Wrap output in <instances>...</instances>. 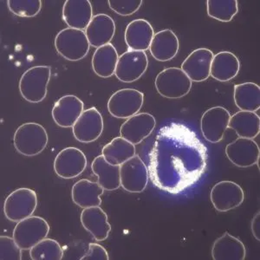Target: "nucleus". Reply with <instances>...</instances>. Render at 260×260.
Masks as SVG:
<instances>
[{"label":"nucleus","instance_id":"nucleus-1","mask_svg":"<svg viewBox=\"0 0 260 260\" xmlns=\"http://www.w3.org/2000/svg\"><path fill=\"white\" fill-rule=\"evenodd\" d=\"M207 148L186 125L172 122L156 135L148 174L154 186L177 194L194 185L207 169Z\"/></svg>","mask_w":260,"mask_h":260},{"label":"nucleus","instance_id":"nucleus-2","mask_svg":"<svg viewBox=\"0 0 260 260\" xmlns=\"http://www.w3.org/2000/svg\"><path fill=\"white\" fill-rule=\"evenodd\" d=\"M48 134L45 127L36 122L21 125L14 134V147L24 156H35L45 150L48 144Z\"/></svg>","mask_w":260,"mask_h":260},{"label":"nucleus","instance_id":"nucleus-3","mask_svg":"<svg viewBox=\"0 0 260 260\" xmlns=\"http://www.w3.org/2000/svg\"><path fill=\"white\" fill-rule=\"evenodd\" d=\"M51 70L46 65L34 66L27 70L19 81V91L24 99L39 104L47 95V88L50 80Z\"/></svg>","mask_w":260,"mask_h":260},{"label":"nucleus","instance_id":"nucleus-4","mask_svg":"<svg viewBox=\"0 0 260 260\" xmlns=\"http://www.w3.org/2000/svg\"><path fill=\"white\" fill-rule=\"evenodd\" d=\"M89 46L85 31L70 27L57 33L55 39L57 53L71 62H77L84 58L89 53Z\"/></svg>","mask_w":260,"mask_h":260},{"label":"nucleus","instance_id":"nucleus-5","mask_svg":"<svg viewBox=\"0 0 260 260\" xmlns=\"http://www.w3.org/2000/svg\"><path fill=\"white\" fill-rule=\"evenodd\" d=\"M155 88L163 98L178 99L187 95L192 81L180 68L171 67L160 71L155 78Z\"/></svg>","mask_w":260,"mask_h":260},{"label":"nucleus","instance_id":"nucleus-6","mask_svg":"<svg viewBox=\"0 0 260 260\" xmlns=\"http://www.w3.org/2000/svg\"><path fill=\"white\" fill-rule=\"evenodd\" d=\"M49 233L50 225L45 219L39 216H30L18 222L12 238L22 250H30L46 239Z\"/></svg>","mask_w":260,"mask_h":260},{"label":"nucleus","instance_id":"nucleus-7","mask_svg":"<svg viewBox=\"0 0 260 260\" xmlns=\"http://www.w3.org/2000/svg\"><path fill=\"white\" fill-rule=\"evenodd\" d=\"M38 207L35 191L30 188H18L8 195L4 204V213L12 222H18L32 216Z\"/></svg>","mask_w":260,"mask_h":260},{"label":"nucleus","instance_id":"nucleus-8","mask_svg":"<svg viewBox=\"0 0 260 260\" xmlns=\"http://www.w3.org/2000/svg\"><path fill=\"white\" fill-rule=\"evenodd\" d=\"M144 103L142 92L122 89L115 92L108 102V110L115 118L127 119L138 114Z\"/></svg>","mask_w":260,"mask_h":260},{"label":"nucleus","instance_id":"nucleus-9","mask_svg":"<svg viewBox=\"0 0 260 260\" xmlns=\"http://www.w3.org/2000/svg\"><path fill=\"white\" fill-rule=\"evenodd\" d=\"M121 186L127 192L140 193L148 186L149 174L145 163L138 155L120 166Z\"/></svg>","mask_w":260,"mask_h":260},{"label":"nucleus","instance_id":"nucleus-10","mask_svg":"<svg viewBox=\"0 0 260 260\" xmlns=\"http://www.w3.org/2000/svg\"><path fill=\"white\" fill-rule=\"evenodd\" d=\"M148 66V56L144 51L127 50L119 56L115 77L122 83H134L144 75Z\"/></svg>","mask_w":260,"mask_h":260},{"label":"nucleus","instance_id":"nucleus-11","mask_svg":"<svg viewBox=\"0 0 260 260\" xmlns=\"http://www.w3.org/2000/svg\"><path fill=\"white\" fill-rule=\"evenodd\" d=\"M211 201L216 210L225 213L240 207L245 200L242 187L234 181L223 180L212 188Z\"/></svg>","mask_w":260,"mask_h":260},{"label":"nucleus","instance_id":"nucleus-12","mask_svg":"<svg viewBox=\"0 0 260 260\" xmlns=\"http://www.w3.org/2000/svg\"><path fill=\"white\" fill-rule=\"evenodd\" d=\"M230 118V113L223 107H213L207 110L201 120V132L205 139L211 143L222 141Z\"/></svg>","mask_w":260,"mask_h":260},{"label":"nucleus","instance_id":"nucleus-13","mask_svg":"<svg viewBox=\"0 0 260 260\" xmlns=\"http://www.w3.org/2000/svg\"><path fill=\"white\" fill-rule=\"evenodd\" d=\"M87 158L77 148H66L60 151L54 160V170L62 179L77 177L85 170Z\"/></svg>","mask_w":260,"mask_h":260},{"label":"nucleus","instance_id":"nucleus-14","mask_svg":"<svg viewBox=\"0 0 260 260\" xmlns=\"http://www.w3.org/2000/svg\"><path fill=\"white\" fill-rule=\"evenodd\" d=\"M225 154L228 160L239 168L258 166L259 147L253 139L239 137L226 146Z\"/></svg>","mask_w":260,"mask_h":260},{"label":"nucleus","instance_id":"nucleus-15","mask_svg":"<svg viewBox=\"0 0 260 260\" xmlns=\"http://www.w3.org/2000/svg\"><path fill=\"white\" fill-rule=\"evenodd\" d=\"M104 119L95 108L84 110L73 126V135L78 142L89 143L96 141L104 131Z\"/></svg>","mask_w":260,"mask_h":260},{"label":"nucleus","instance_id":"nucleus-16","mask_svg":"<svg viewBox=\"0 0 260 260\" xmlns=\"http://www.w3.org/2000/svg\"><path fill=\"white\" fill-rule=\"evenodd\" d=\"M156 126V121L148 113H138L127 119L120 128L121 137L138 145L143 140L150 136Z\"/></svg>","mask_w":260,"mask_h":260},{"label":"nucleus","instance_id":"nucleus-17","mask_svg":"<svg viewBox=\"0 0 260 260\" xmlns=\"http://www.w3.org/2000/svg\"><path fill=\"white\" fill-rule=\"evenodd\" d=\"M213 53L207 48L193 50L181 64V70L189 77L190 80L201 83L210 77L211 64Z\"/></svg>","mask_w":260,"mask_h":260},{"label":"nucleus","instance_id":"nucleus-18","mask_svg":"<svg viewBox=\"0 0 260 260\" xmlns=\"http://www.w3.org/2000/svg\"><path fill=\"white\" fill-rule=\"evenodd\" d=\"M84 104L77 95H66L56 101L52 110V117L62 127H73L82 113Z\"/></svg>","mask_w":260,"mask_h":260},{"label":"nucleus","instance_id":"nucleus-19","mask_svg":"<svg viewBox=\"0 0 260 260\" xmlns=\"http://www.w3.org/2000/svg\"><path fill=\"white\" fill-rule=\"evenodd\" d=\"M93 18L89 0H67L62 7V19L70 28L86 30Z\"/></svg>","mask_w":260,"mask_h":260},{"label":"nucleus","instance_id":"nucleus-20","mask_svg":"<svg viewBox=\"0 0 260 260\" xmlns=\"http://www.w3.org/2000/svg\"><path fill=\"white\" fill-rule=\"evenodd\" d=\"M154 31L146 19H136L127 24L125 30V42L128 50L144 51L149 50Z\"/></svg>","mask_w":260,"mask_h":260},{"label":"nucleus","instance_id":"nucleus-21","mask_svg":"<svg viewBox=\"0 0 260 260\" xmlns=\"http://www.w3.org/2000/svg\"><path fill=\"white\" fill-rule=\"evenodd\" d=\"M115 32V21L107 14H98L92 18L85 30L89 45L102 47L110 44Z\"/></svg>","mask_w":260,"mask_h":260},{"label":"nucleus","instance_id":"nucleus-22","mask_svg":"<svg viewBox=\"0 0 260 260\" xmlns=\"http://www.w3.org/2000/svg\"><path fill=\"white\" fill-rule=\"evenodd\" d=\"M180 48V41L173 30H163L155 33L149 51L154 59L168 62L175 58Z\"/></svg>","mask_w":260,"mask_h":260},{"label":"nucleus","instance_id":"nucleus-23","mask_svg":"<svg viewBox=\"0 0 260 260\" xmlns=\"http://www.w3.org/2000/svg\"><path fill=\"white\" fill-rule=\"evenodd\" d=\"M81 222L84 229L98 241L106 240L111 231L108 216L100 207L84 208L81 213Z\"/></svg>","mask_w":260,"mask_h":260},{"label":"nucleus","instance_id":"nucleus-24","mask_svg":"<svg viewBox=\"0 0 260 260\" xmlns=\"http://www.w3.org/2000/svg\"><path fill=\"white\" fill-rule=\"evenodd\" d=\"M245 256L246 250L242 241L228 233L213 243L212 257L214 260H244Z\"/></svg>","mask_w":260,"mask_h":260},{"label":"nucleus","instance_id":"nucleus-25","mask_svg":"<svg viewBox=\"0 0 260 260\" xmlns=\"http://www.w3.org/2000/svg\"><path fill=\"white\" fill-rule=\"evenodd\" d=\"M104 192V188L98 182L83 179L75 183L71 196L75 204L84 209L88 207H100L102 204L100 196Z\"/></svg>","mask_w":260,"mask_h":260},{"label":"nucleus","instance_id":"nucleus-26","mask_svg":"<svg viewBox=\"0 0 260 260\" xmlns=\"http://www.w3.org/2000/svg\"><path fill=\"white\" fill-rule=\"evenodd\" d=\"M240 62L230 51H221L213 56L210 76L219 82H229L239 74Z\"/></svg>","mask_w":260,"mask_h":260},{"label":"nucleus","instance_id":"nucleus-27","mask_svg":"<svg viewBox=\"0 0 260 260\" xmlns=\"http://www.w3.org/2000/svg\"><path fill=\"white\" fill-rule=\"evenodd\" d=\"M91 169L98 177V183L104 190L114 191L121 186L120 166L111 165L103 154L95 157L92 162Z\"/></svg>","mask_w":260,"mask_h":260},{"label":"nucleus","instance_id":"nucleus-28","mask_svg":"<svg viewBox=\"0 0 260 260\" xmlns=\"http://www.w3.org/2000/svg\"><path fill=\"white\" fill-rule=\"evenodd\" d=\"M118 58L114 45H104L98 48L92 56V69L98 77L108 78L115 75Z\"/></svg>","mask_w":260,"mask_h":260},{"label":"nucleus","instance_id":"nucleus-29","mask_svg":"<svg viewBox=\"0 0 260 260\" xmlns=\"http://www.w3.org/2000/svg\"><path fill=\"white\" fill-rule=\"evenodd\" d=\"M228 127L234 130L239 137L254 139L260 132L259 116L255 112L240 110L231 115Z\"/></svg>","mask_w":260,"mask_h":260},{"label":"nucleus","instance_id":"nucleus-30","mask_svg":"<svg viewBox=\"0 0 260 260\" xmlns=\"http://www.w3.org/2000/svg\"><path fill=\"white\" fill-rule=\"evenodd\" d=\"M234 103L240 110L256 112L260 108V88L254 83L234 86Z\"/></svg>","mask_w":260,"mask_h":260},{"label":"nucleus","instance_id":"nucleus-31","mask_svg":"<svg viewBox=\"0 0 260 260\" xmlns=\"http://www.w3.org/2000/svg\"><path fill=\"white\" fill-rule=\"evenodd\" d=\"M102 153L111 165L121 166L136 155V146L122 137H116L104 146Z\"/></svg>","mask_w":260,"mask_h":260},{"label":"nucleus","instance_id":"nucleus-32","mask_svg":"<svg viewBox=\"0 0 260 260\" xmlns=\"http://www.w3.org/2000/svg\"><path fill=\"white\" fill-rule=\"evenodd\" d=\"M207 15L220 22H230L239 12L237 0H207Z\"/></svg>","mask_w":260,"mask_h":260},{"label":"nucleus","instance_id":"nucleus-33","mask_svg":"<svg viewBox=\"0 0 260 260\" xmlns=\"http://www.w3.org/2000/svg\"><path fill=\"white\" fill-rule=\"evenodd\" d=\"M30 256L33 260H61L63 250L56 240L46 238L30 249Z\"/></svg>","mask_w":260,"mask_h":260},{"label":"nucleus","instance_id":"nucleus-34","mask_svg":"<svg viewBox=\"0 0 260 260\" xmlns=\"http://www.w3.org/2000/svg\"><path fill=\"white\" fill-rule=\"evenodd\" d=\"M10 12L22 18H33L42 9L41 0H8Z\"/></svg>","mask_w":260,"mask_h":260},{"label":"nucleus","instance_id":"nucleus-35","mask_svg":"<svg viewBox=\"0 0 260 260\" xmlns=\"http://www.w3.org/2000/svg\"><path fill=\"white\" fill-rule=\"evenodd\" d=\"M0 251L1 260L22 259V249L11 237H0Z\"/></svg>","mask_w":260,"mask_h":260},{"label":"nucleus","instance_id":"nucleus-36","mask_svg":"<svg viewBox=\"0 0 260 260\" xmlns=\"http://www.w3.org/2000/svg\"><path fill=\"white\" fill-rule=\"evenodd\" d=\"M142 0H109L108 4L113 12L121 16L133 15L139 11Z\"/></svg>","mask_w":260,"mask_h":260},{"label":"nucleus","instance_id":"nucleus-37","mask_svg":"<svg viewBox=\"0 0 260 260\" xmlns=\"http://www.w3.org/2000/svg\"><path fill=\"white\" fill-rule=\"evenodd\" d=\"M82 260H109L110 257L108 251L103 245L95 243H90L89 245V251L81 257Z\"/></svg>","mask_w":260,"mask_h":260},{"label":"nucleus","instance_id":"nucleus-38","mask_svg":"<svg viewBox=\"0 0 260 260\" xmlns=\"http://www.w3.org/2000/svg\"><path fill=\"white\" fill-rule=\"evenodd\" d=\"M251 233L254 236L255 239L259 241L260 240V213L259 211L255 214L253 219L251 220Z\"/></svg>","mask_w":260,"mask_h":260}]
</instances>
